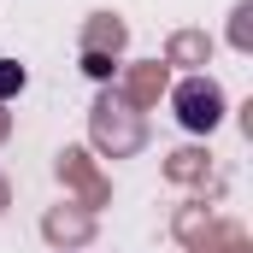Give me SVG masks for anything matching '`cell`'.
<instances>
[{
	"label": "cell",
	"mask_w": 253,
	"mask_h": 253,
	"mask_svg": "<svg viewBox=\"0 0 253 253\" xmlns=\"http://www.w3.org/2000/svg\"><path fill=\"white\" fill-rule=\"evenodd\" d=\"M177 124L194 129V135H206V129L224 124V88L212 83V77H189V83H177Z\"/></svg>",
	"instance_id": "cell-1"
},
{
	"label": "cell",
	"mask_w": 253,
	"mask_h": 253,
	"mask_svg": "<svg viewBox=\"0 0 253 253\" xmlns=\"http://www.w3.org/2000/svg\"><path fill=\"white\" fill-rule=\"evenodd\" d=\"M12 88H24V71L18 65H0V94H12Z\"/></svg>",
	"instance_id": "cell-2"
}]
</instances>
